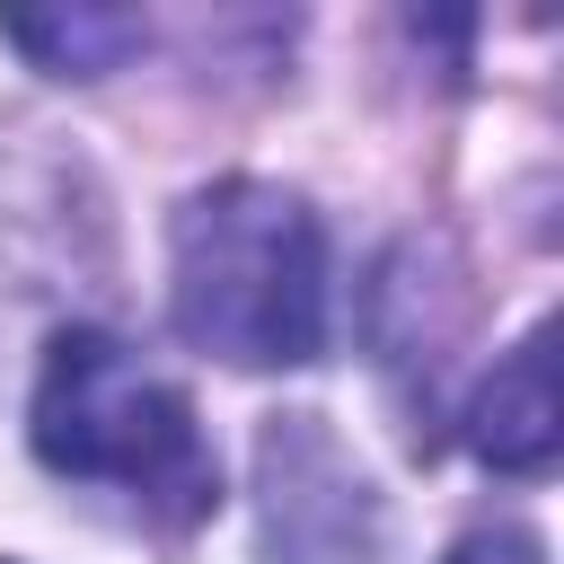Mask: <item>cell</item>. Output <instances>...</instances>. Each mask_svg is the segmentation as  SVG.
I'll return each mask as SVG.
<instances>
[{"label": "cell", "mask_w": 564, "mask_h": 564, "mask_svg": "<svg viewBox=\"0 0 564 564\" xmlns=\"http://www.w3.org/2000/svg\"><path fill=\"white\" fill-rule=\"evenodd\" d=\"M467 441H476V458L502 467V476H538V467L555 458L564 414H555V335H546V326H529V335L494 361V379H485L476 405H467Z\"/></svg>", "instance_id": "cell-4"}, {"label": "cell", "mask_w": 564, "mask_h": 564, "mask_svg": "<svg viewBox=\"0 0 564 564\" xmlns=\"http://www.w3.org/2000/svg\"><path fill=\"white\" fill-rule=\"evenodd\" d=\"M0 35L18 53H35L44 70H62V79H97L141 44V18H123V9H53V18H0Z\"/></svg>", "instance_id": "cell-5"}, {"label": "cell", "mask_w": 564, "mask_h": 564, "mask_svg": "<svg viewBox=\"0 0 564 564\" xmlns=\"http://www.w3.org/2000/svg\"><path fill=\"white\" fill-rule=\"evenodd\" d=\"M449 564H546V546H538L529 529L494 520V529H467V538L449 546Z\"/></svg>", "instance_id": "cell-6"}, {"label": "cell", "mask_w": 564, "mask_h": 564, "mask_svg": "<svg viewBox=\"0 0 564 564\" xmlns=\"http://www.w3.org/2000/svg\"><path fill=\"white\" fill-rule=\"evenodd\" d=\"M317 511L352 546H370V494H361V476L335 458V441L317 432V414H282L264 432V538L282 555H300V538H308Z\"/></svg>", "instance_id": "cell-3"}, {"label": "cell", "mask_w": 564, "mask_h": 564, "mask_svg": "<svg viewBox=\"0 0 564 564\" xmlns=\"http://www.w3.org/2000/svg\"><path fill=\"white\" fill-rule=\"evenodd\" d=\"M176 335L238 370H291L326 344V238L282 185L229 176L176 212Z\"/></svg>", "instance_id": "cell-1"}, {"label": "cell", "mask_w": 564, "mask_h": 564, "mask_svg": "<svg viewBox=\"0 0 564 564\" xmlns=\"http://www.w3.org/2000/svg\"><path fill=\"white\" fill-rule=\"evenodd\" d=\"M35 458L53 476H88V485L132 494L167 529H185L220 502V467H212V441H203L194 405L97 326L53 335V352H44Z\"/></svg>", "instance_id": "cell-2"}]
</instances>
